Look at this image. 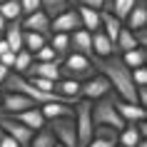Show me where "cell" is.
I'll return each mask as SVG.
<instances>
[{"mask_svg":"<svg viewBox=\"0 0 147 147\" xmlns=\"http://www.w3.org/2000/svg\"><path fill=\"white\" fill-rule=\"evenodd\" d=\"M3 40L8 42V47L13 50V53L23 50V25H20V20H10V23L5 25V30H3Z\"/></svg>","mask_w":147,"mask_h":147,"instance_id":"cell-17","label":"cell"},{"mask_svg":"<svg viewBox=\"0 0 147 147\" xmlns=\"http://www.w3.org/2000/svg\"><path fill=\"white\" fill-rule=\"evenodd\" d=\"M20 25H23V30H32V32H40V35L50 38V18L42 10H35L30 15H23L20 18Z\"/></svg>","mask_w":147,"mask_h":147,"instance_id":"cell-11","label":"cell"},{"mask_svg":"<svg viewBox=\"0 0 147 147\" xmlns=\"http://www.w3.org/2000/svg\"><path fill=\"white\" fill-rule=\"evenodd\" d=\"M112 92V85H110V80L102 75V72H95L92 78H87L80 82V97L82 100H100V97H105V95Z\"/></svg>","mask_w":147,"mask_h":147,"instance_id":"cell-6","label":"cell"},{"mask_svg":"<svg viewBox=\"0 0 147 147\" xmlns=\"http://www.w3.org/2000/svg\"><path fill=\"white\" fill-rule=\"evenodd\" d=\"M70 50L80 55H87L92 57V32L85 30V28H78V30L70 32Z\"/></svg>","mask_w":147,"mask_h":147,"instance_id":"cell-12","label":"cell"},{"mask_svg":"<svg viewBox=\"0 0 147 147\" xmlns=\"http://www.w3.org/2000/svg\"><path fill=\"white\" fill-rule=\"evenodd\" d=\"M60 72H62V78H70V80L82 82V80L92 78L95 72H97V67H95L92 57L80 55V53H72V50H70V53L60 60Z\"/></svg>","mask_w":147,"mask_h":147,"instance_id":"cell-3","label":"cell"},{"mask_svg":"<svg viewBox=\"0 0 147 147\" xmlns=\"http://www.w3.org/2000/svg\"><path fill=\"white\" fill-rule=\"evenodd\" d=\"M10 117H13V120H18V122H23L25 127H30V130H40V127L45 125V117H42L40 107L20 110V112H15V115H10Z\"/></svg>","mask_w":147,"mask_h":147,"instance_id":"cell-18","label":"cell"},{"mask_svg":"<svg viewBox=\"0 0 147 147\" xmlns=\"http://www.w3.org/2000/svg\"><path fill=\"white\" fill-rule=\"evenodd\" d=\"M25 78H47V80H53V82H57V80L62 78L60 60H50V62L32 60V65L28 67V72H25Z\"/></svg>","mask_w":147,"mask_h":147,"instance_id":"cell-9","label":"cell"},{"mask_svg":"<svg viewBox=\"0 0 147 147\" xmlns=\"http://www.w3.org/2000/svg\"><path fill=\"white\" fill-rule=\"evenodd\" d=\"M47 42L45 35H40V32H32V30H23V47L25 50H30V53H38L40 47Z\"/></svg>","mask_w":147,"mask_h":147,"instance_id":"cell-28","label":"cell"},{"mask_svg":"<svg viewBox=\"0 0 147 147\" xmlns=\"http://www.w3.org/2000/svg\"><path fill=\"white\" fill-rule=\"evenodd\" d=\"M0 105H3V90H0Z\"/></svg>","mask_w":147,"mask_h":147,"instance_id":"cell-45","label":"cell"},{"mask_svg":"<svg viewBox=\"0 0 147 147\" xmlns=\"http://www.w3.org/2000/svg\"><path fill=\"white\" fill-rule=\"evenodd\" d=\"M75 127H78V142L80 147H85L90 140H92V130H95V122H92V102L90 100H82L80 97L75 102Z\"/></svg>","mask_w":147,"mask_h":147,"instance_id":"cell-4","label":"cell"},{"mask_svg":"<svg viewBox=\"0 0 147 147\" xmlns=\"http://www.w3.org/2000/svg\"><path fill=\"white\" fill-rule=\"evenodd\" d=\"M0 130H3V132H8V135L15 140L20 147H28V145H30L32 132H35V130H30V127H25L23 122L13 120L10 115H3V112H0Z\"/></svg>","mask_w":147,"mask_h":147,"instance_id":"cell-7","label":"cell"},{"mask_svg":"<svg viewBox=\"0 0 147 147\" xmlns=\"http://www.w3.org/2000/svg\"><path fill=\"white\" fill-rule=\"evenodd\" d=\"M137 105L147 107V85H140L137 87Z\"/></svg>","mask_w":147,"mask_h":147,"instance_id":"cell-40","label":"cell"},{"mask_svg":"<svg viewBox=\"0 0 147 147\" xmlns=\"http://www.w3.org/2000/svg\"><path fill=\"white\" fill-rule=\"evenodd\" d=\"M115 42L105 35L102 30H95L92 32V57H110L115 55Z\"/></svg>","mask_w":147,"mask_h":147,"instance_id":"cell-16","label":"cell"},{"mask_svg":"<svg viewBox=\"0 0 147 147\" xmlns=\"http://www.w3.org/2000/svg\"><path fill=\"white\" fill-rule=\"evenodd\" d=\"M78 28H80V15L72 5L65 13H60V15H55L50 20V32H72V30H78Z\"/></svg>","mask_w":147,"mask_h":147,"instance_id":"cell-10","label":"cell"},{"mask_svg":"<svg viewBox=\"0 0 147 147\" xmlns=\"http://www.w3.org/2000/svg\"><path fill=\"white\" fill-rule=\"evenodd\" d=\"M0 62H3L5 67H10V70H13V62H15V53H13V50L3 53V55H0Z\"/></svg>","mask_w":147,"mask_h":147,"instance_id":"cell-39","label":"cell"},{"mask_svg":"<svg viewBox=\"0 0 147 147\" xmlns=\"http://www.w3.org/2000/svg\"><path fill=\"white\" fill-rule=\"evenodd\" d=\"M0 147H20V145H18L15 140L10 137L8 132H3V130H0Z\"/></svg>","mask_w":147,"mask_h":147,"instance_id":"cell-38","label":"cell"},{"mask_svg":"<svg viewBox=\"0 0 147 147\" xmlns=\"http://www.w3.org/2000/svg\"><path fill=\"white\" fill-rule=\"evenodd\" d=\"M132 47H140L137 45V40H135V32L130 30V28H120V32H117V40H115V50L120 55L127 53V50H132Z\"/></svg>","mask_w":147,"mask_h":147,"instance_id":"cell-24","label":"cell"},{"mask_svg":"<svg viewBox=\"0 0 147 147\" xmlns=\"http://www.w3.org/2000/svg\"><path fill=\"white\" fill-rule=\"evenodd\" d=\"M32 57H35L38 62H50V60H60V57H57V53H55V50H53L50 45H47V42H45L42 47H40L38 53H32Z\"/></svg>","mask_w":147,"mask_h":147,"instance_id":"cell-31","label":"cell"},{"mask_svg":"<svg viewBox=\"0 0 147 147\" xmlns=\"http://www.w3.org/2000/svg\"><path fill=\"white\" fill-rule=\"evenodd\" d=\"M45 125L53 130L55 140H57L60 145H65V147H80L75 117H55V120H45Z\"/></svg>","mask_w":147,"mask_h":147,"instance_id":"cell-5","label":"cell"},{"mask_svg":"<svg viewBox=\"0 0 147 147\" xmlns=\"http://www.w3.org/2000/svg\"><path fill=\"white\" fill-rule=\"evenodd\" d=\"M67 3H70V5H75V3H78V0H67Z\"/></svg>","mask_w":147,"mask_h":147,"instance_id":"cell-44","label":"cell"},{"mask_svg":"<svg viewBox=\"0 0 147 147\" xmlns=\"http://www.w3.org/2000/svg\"><path fill=\"white\" fill-rule=\"evenodd\" d=\"M117 142L115 140H105V137H92L90 142H87L85 147H115Z\"/></svg>","mask_w":147,"mask_h":147,"instance_id":"cell-35","label":"cell"},{"mask_svg":"<svg viewBox=\"0 0 147 147\" xmlns=\"http://www.w3.org/2000/svg\"><path fill=\"white\" fill-rule=\"evenodd\" d=\"M55 92L60 95L65 102L75 105V102L80 100V82L78 80H70V78H60L55 82Z\"/></svg>","mask_w":147,"mask_h":147,"instance_id":"cell-13","label":"cell"},{"mask_svg":"<svg viewBox=\"0 0 147 147\" xmlns=\"http://www.w3.org/2000/svg\"><path fill=\"white\" fill-rule=\"evenodd\" d=\"M132 82L135 85H147V70H145V65L142 67H132Z\"/></svg>","mask_w":147,"mask_h":147,"instance_id":"cell-33","label":"cell"},{"mask_svg":"<svg viewBox=\"0 0 147 147\" xmlns=\"http://www.w3.org/2000/svg\"><path fill=\"white\" fill-rule=\"evenodd\" d=\"M97 72H102L112 85V92L125 102H137V85L132 82V67H127L120 53L110 57H92Z\"/></svg>","mask_w":147,"mask_h":147,"instance_id":"cell-1","label":"cell"},{"mask_svg":"<svg viewBox=\"0 0 147 147\" xmlns=\"http://www.w3.org/2000/svg\"><path fill=\"white\" fill-rule=\"evenodd\" d=\"M28 107H38L28 95H23V92H3V105H0V112L3 115H15V112L28 110Z\"/></svg>","mask_w":147,"mask_h":147,"instance_id":"cell-8","label":"cell"},{"mask_svg":"<svg viewBox=\"0 0 147 147\" xmlns=\"http://www.w3.org/2000/svg\"><path fill=\"white\" fill-rule=\"evenodd\" d=\"M55 145H57V140H55L53 130H50L47 125H42L40 130L32 132V140H30L28 147H55Z\"/></svg>","mask_w":147,"mask_h":147,"instance_id":"cell-23","label":"cell"},{"mask_svg":"<svg viewBox=\"0 0 147 147\" xmlns=\"http://www.w3.org/2000/svg\"><path fill=\"white\" fill-rule=\"evenodd\" d=\"M135 3H137V0H107L102 10H107V13H112V15H115L117 20H122V23H125V18H127V13H130V10L135 8Z\"/></svg>","mask_w":147,"mask_h":147,"instance_id":"cell-21","label":"cell"},{"mask_svg":"<svg viewBox=\"0 0 147 147\" xmlns=\"http://www.w3.org/2000/svg\"><path fill=\"white\" fill-rule=\"evenodd\" d=\"M32 82V85L38 87V90H42V92H55V82L47 78H28Z\"/></svg>","mask_w":147,"mask_h":147,"instance_id":"cell-32","label":"cell"},{"mask_svg":"<svg viewBox=\"0 0 147 147\" xmlns=\"http://www.w3.org/2000/svg\"><path fill=\"white\" fill-rule=\"evenodd\" d=\"M32 60H35V57H32V53L30 50H18L15 53V62H13V72H18V75H25V72H28V67H30L32 65Z\"/></svg>","mask_w":147,"mask_h":147,"instance_id":"cell-30","label":"cell"},{"mask_svg":"<svg viewBox=\"0 0 147 147\" xmlns=\"http://www.w3.org/2000/svg\"><path fill=\"white\" fill-rule=\"evenodd\" d=\"M115 147H120V145H115Z\"/></svg>","mask_w":147,"mask_h":147,"instance_id":"cell-48","label":"cell"},{"mask_svg":"<svg viewBox=\"0 0 147 147\" xmlns=\"http://www.w3.org/2000/svg\"><path fill=\"white\" fill-rule=\"evenodd\" d=\"M0 3H3V0H0Z\"/></svg>","mask_w":147,"mask_h":147,"instance_id":"cell-49","label":"cell"},{"mask_svg":"<svg viewBox=\"0 0 147 147\" xmlns=\"http://www.w3.org/2000/svg\"><path fill=\"white\" fill-rule=\"evenodd\" d=\"M117 112L125 122H137V120H147V112L142 105L137 102H125V100H117Z\"/></svg>","mask_w":147,"mask_h":147,"instance_id":"cell-19","label":"cell"},{"mask_svg":"<svg viewBox=\"0 0 147 147\" xmlns=\"http://www.w3.org/2000/svg\"><path fill=\"white\" fill-rule=\"evenodd\" d=\"M8 75H10V67H5V65L0 62V85L5 82V78H8Z\"/></svg>","mask_w":147,"mask_h":147,"instance_id":"cell-41","label":"cell"},{"mask_svg":"<svg viewBox=\"0 0 147 147\" xmlns=\"http://www.w3.org/2000/svg\"><path fill=\"white\" fill-rule=\"evenodd\" d=\"M47 45L53 47L57 57H65L70 53V32H50V38H47Z\"/></svg>","mask_w":147,"mask_h":147,"instance_id":"cell-22","label":"cell"},{"mask_svg":"<svg viewBox=\"0 0 147 147\" xmlns=\"http://www.w3.org/2000/svg\"><path fill=\"white\" fill-rule=\"evenodd\" d=\"M140 140H142V135L137 132V127H135L132 122H127L122 130L117 132V145L120 147H135Z\"/></svg>","mask_w":147,"mask_h":147,"instance_id":"cell-25","label":"cell"},{"mask_svg":"<svg viewBox=\"0 0 147 147\" xmlns=\"http://www.w3.org/2000/svg\"><path fill=\"white\" fill-rule=\"evenodd\" d=\"M120 57H122V62L127 67H142L147 62V47H132V50L122 53Z\"/></svg>","mask_w":147,"mask_h":147,"instance_id":"cell-26","label":"cell"},{"mask_svg":"<svg viewBox=\"0 0 147 147\" xmlns=\"http://www.w3.org/2000/svg\"><path fill=\"white\" fill-rule=\"evenodd\" d=\"M0 15L5 20H20L23 18V10H20V0H3L0 3Z\"/></svg>","mask_w":147,"mask_h":147,"instance_id":"cell-29","label":"cell"},{"mask_svg":"<svg viewBox=\"0 0 147 147\" xmlns=\"http://www.w3.org/2000/svg\"><path fill=\"white\" fill-rule=\"evenodd\" d=\"M107 0H78V5H85V8H92V10H102Z\"/></svg>","mask_w":147,"mask_h":147,"instance_id":"cell-36","label":"cell"},{"mask_svg":"<svg viewBox=\"0 0 147 147\" xmlns=\"http://www.w3.org/2000/svg\"><path fill=\"white\" fill-rule=\"evenodd\" d=\"M70 8L67 0H40V10L45 13L50 20H53L55 15H60V13H65V10Z\"/></svg>","mask_w":147,"mask_h":147,"instance_id":"cell-27","label":"cell"},{"mask_svg":"<svg viewBox=\"0 0 147 147\" xmlns=\"http://www.w3.org/2000/svg\"><path fill=\"white\" fill-rule=\"evenodd\" d=\"M55 147H65V145H60V142H57V145H55Z\"/></svg>","mask_w":147,"mask_h":147,"instance_id":"cell-46","label":"cell"},{"mask_svg":"<svg viewBox=\"0 0 147 147\" xmlns=\"http://www.w3.org/2000/svg\"><path fill=\"white\" fill-rule=\"evenodd\" d=\"M78 15H80V28L95 32L100 30V10H92V8H85V5H78Z\"/></svg>","mask_w":147,"mask_h":147,"instance_id":"cell-20","label":"cell"},{"mask_svg":"<svg viewBox=\"0 0 147 147\" xmlns=\"http://www.w3.org/2000/svg\"><path fill=\"white\" fill-rule=\"evenodd\" d=\"M125 28L137 30V28H147V0H137L135 8L127 13L125 18Z\"/></svg>","mask_w":147,"mask_h":147,"instance_id":"cell-15","label":"cell"},{"mask_svg":"<svg viewBox=\"0 0 147 147\" xmlns=\"http://www.w3.org/2000/svg\"><path fill=\"white\" fill-rule=\"evenodd\" d=\"M0 38H3V32H0Z\"/></svg>","mask_w":147,"mask_h":147,"instance_id":"cell-47","label":"cell"},{"mask_svg":"<svg viewBox=\"0 0 147 147\" xmlns=\"http://www.w3.org/2000/svg\"><path fill=\"white\" fill-rule=\"evenodd\" d=\"M5 25H8V20H5V18H3V15H0V32H3V30H5Z\"/></svg>","mask_w":147,"mask_h":147,"instance_id":"cell-43","label":"cell"},{"mask_svg":"<svg viewBox=\"0 0 147 147\" xmlns=\"http://www.w3.org/2000/svg\"><path fill=\"white\" fill-rule=\"evenodd\" d=\"M40 112L45 120H55V117H72L75 115V105H70V102H45V105H40Z\"/></svg>","mask_w":147,"mask_h":147,"instance_id":"cell-14","label":"cell"},{"mask_svg":"<svg viewBox=\"0 0 147 147\" xmlns=\"http://www.w3.org/2000/svg\"><path fill=\"white\" fill-rule=\"evenodd\" d=\"M132 32H135L137 45H140V47H147V28H137V30H132Z\"/></svg>","mask_w":147,"mask_h":147,"instance_id":"cell-37","label":"cell"},{"mask_svg":"<svg viewBox=\"0 0 147 147\" xmlns=\"http://www.w3.org/2000/svg\"><path fill=\"white\" fill-rule=\"evenodd\" d=\"M8 50H10V47H8V42L0 38V55H3V53H8Z\"/></svg>","mask_w":147,"mask_h":147,"instance_id":"cell-42","label":"cell"},{"mask_svg":"<svg viewBox=\"0 0 147 147\" xmlns=\"http://www.w3.org/2000/svg\"><path fill=\"white\" fill-rule=\"evenodd\" d=\"M117 97L115 92H110V95H105V97H100V100H95L92 102V122L95 125H107V127H115L117 132L122 130L125 125V120L120 117V112H117Z\"/></svg>","mask_w":147,"mask_h":147,"instance_id":"cell-2","label":"cell"},{"mask_svg":"<svg viewBox=\"0 0 147 147\" xmlns=\"http://www.w3.org/2000/svg\"><path fill=\"white\" fill-rule=\"evenodd\" d=\"M20 10H23V15H30L40 10V0H20Z\"/></svg>","mask_w":147,"mask_h":147,"instance_id":"cell-34","label":"cell"}]
</instances>
